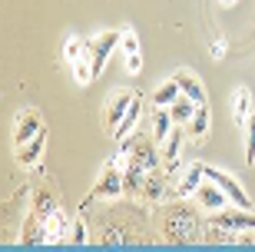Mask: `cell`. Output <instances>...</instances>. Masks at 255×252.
Returning <instances> with one entry per match:
<instances>
[{"label":"cell","instance_id":"obj_9","mask_svg":"<svg viewBox=\"0 0 255 252\" xmlns=\"http://www.w3.org/2000/svg\"><path fill=\"white\" fill-rule=\"evenodd\" d=\"M202 183H206V163H189V166H186V173H182V179L176 183V196H179V199L192 196Z\"/></svg>","mask_w":255,"mask_h":252},{"label":"cell","instance_id":"obj_3","mask_svg":"<svg viewBox=\"0 0 255 252\" xmlns=\"http://www.w3.org/2000/svg\"><path fill=\"white\" fill-rule=\"evenodd\" d=\"M116 196H126L123 169L116 166L113 159H106L103 173H100V179H96V186L90 189V199H116Z\"/></svg>","mask_w":255,"mask_h":252},{"label":"cell","instance_id":"obj_12","mask_svg":"<svg viewBox=\"0 0 255 252\" xmlns=\"http://www.w3.org/2000/svg\"><path fill=\"white\" fill-rule=\"evenodd\" d=\"M166 169H149L146 173V183H142V196L149 199V203H159V199H166Z\"/></svg>","mask_w":255,"mask_h":252},{"label":"cell","instance_id":"obj_8","mask_svg":"<svg viewBox=\"0 0 255 252\" xmlns=\"http://www.w3.org/2000/svg\"><path fill=\"white\" fill-rule=\"evenodd\" d=\"M196 206H199V209H206V213H219V209H226V206H229V196L212 183V179H206V183L196 189Z\"/></svg>","mask_w":255,"mask_h":252},{"label":"cell","instance_id":"obj_10","mask_svg":"<svg viewBox=\"0 0 255 252\" xmlns=\"http://www.w3.org/2000/svg\"><path fill=\"white\" fill-rule=\"evenodd\" d=\"M47 130H40L37 136H33V140L30 143H23V146H13V150H17V163L23 169H30V166H37L40 163V156H43V146H47Z\"/></svg>","mask_w":255,"mask_h":252},{"label":"cell","instance_id":"obj_19","mask_svg":"<svg viewBox=\"0 0 255 252\" xmlns=\"http://www.w3.org/2000/svg\"><path fill=\"white\" fill-rule=\"evenodd\" d=\"M196 106H199V103H192L189 96H179V100L172 103L169 113H172V120H176V126H186V123L196 116Z\"/></svg>","mask_w":255,"mask_h":252},{"label":"cell","instance_id":"obj_14","mask_svg":"<svg viewBox=\"0 0 255 252\" xmlns=\"http://www.w3.org/2000/svg\"><path fill=\"white\" fill-rule=\"evenodd\" d=\"M176 83H179V90H182V96H189L192 103H206V90H202V80H199L196 73H189V70H179L176 73Z\"/></svg>","mask_w":255,"mask_h":252},{"label":"cell","instance_id":"obj_2","mask_svg":"<svg viewBox=\"0 0 255 252\" xmlns=\"http://www.w3.org/2000/svg\"><path fill=\"white\" fill-rule=\"evenodd\" d=\"M123 40V33H116V30H106V33H96V37L83 40V56L90 60V66H93V73L100 76L103 73L106 60H110V53L116 50V43Z\"/></svg>","mask_w":255,"mask_h":252},{"label":"cell","instance_id":"obj_15","mask_svg":"<svg viewBox=\"0 0 255 252\" xmlns=\"http://www.w3.org/2000/svg\"><path fill=\"white\" fill-rule=\"evenodd\" d=\"M172 126H176V120H172L169 106H156V113H152V140L166 143V136L172 133Z\"/></svg>","mask_w":255,"mask_h":252},{"label":"cell","instance_id":"obj_6","mask_svg":"<svg viewBox=\"0 0 255 252\" xmlns=\"http://www.w3.org/2000/svg\"><path fill=\"white\" fill-rule=\"evenodd\" d=\"M206 179H212V183H216V186L229 196V203H232V206L252 209V199L246 196V189L239 186V179H236V176H229V173H222V169H216V166H206Z\"/></svg>","mask_w":255,"mask_h":252},{"label":"cell","instance_id":"obj_29","mask_svg":"<svg viewBox=\"0 0 255 252\" xmlns=\"http://www.w3.org/2000/svg\"><path fill=\"white\" fill-rule=\"evenodd\" d=\"M219 3H226V7H232V3H236V0H219Z\"/></svg>","mask_w":255,"mask_h":252},{"label":"cell","instance_id":"obj_24","mask_svg":"<svg viewBox=\"0 0 255 252\" xmlns=\"http://www.w3.org/2000/svg\"><path fill=\"white\" fill-rule=\"evenodd\" d=\"M33 209H37L40 216H50V213H53V209H57V199L50 196L47 189H40L37 196H33Z\"/></svg>","mask_w":255,"mask_h":252},{"label":"cell","instance_id":"obj_11","mask_svg":"<svg viewBox=\"0 0 255 252\" xmlns=\"http://www.w3.org/2000/svg\"><path fill=\"white\" fill-rule=\"evenodd\" d=\"M70 216L63 213V209H53V213L47 216V246H57V243H66V233H70Z\"/></svg>","mask_w":255,"mask_h":252},{"label":"cell","instance_id":"obj_26","mask_svg":"<svg viewBox=\"0 0 255 252\" xmlns=\"http://www.w3.org/2000/svg\"><path fill=\"white\" fill-rule=\"evenodd\" d=\"M120 47H123V53H139V37L126 27L123 30V40H120Z\"/></svg>","mask_w":255,"mask_h":252},{"label":"cell","instance_id":"obj_22","mask_svg":"<svg viewBox=\"0 0 255 252\" xmlns=\"http://www.w3.org/2000/svg\"><path fill=\"white\" fill-rule=\"evenodd\" d=\"M66 243H70V246H83V243H90V233H86V219H73V223H70Z\"/></svg>","mask_w":255,"mask_h":252},{"label":"cell","instance_id":"obj_1","mask_svg":"<svg viewBox=\"0 0 255 252\" xmlns=\"http://www.w3.org/2000/svg\"><path fill=\"white\" fill-rule=\"evenodd\" d=\"M162 239L166 243H176V246H189L199 243L202 233H199V219L189 206H172L166 219H162Z\"/></svg>","mask_w":255,"mask_h":252},{"label":"cell","instance_id":"obj_18","mask_svg":"<svg viewBox=\"0 0 255 252\" xmlns=\"http://www.w3.org/2000/svg\"><path fill=\"white\" fill-rule=\"evenodd\" d=\"M186 130H189V136H196V140H206L209 136V106L206 103L196 106V116L186 123Z\"/></svg>","mask_w":255,"mask_h":252},{"label":"cell","instance_id":"obj_25","mask_svg":"<svg viewBox=\"0 0 255 252\" xmlns=\"http://www.w3.org/2000/svg\"><path fill=\"white\" fill-rule=\"evenodd\" d=\"M63 53H66V63H76V60H83V40L66 37V43H63Z\"/></svg>","mask_w":255,"mask_h":252},{"label":"cell","instance_id":"obj_17","mask_svg":"<svg viewBox=\"0 0 255 252\" xmlns=\"http://www.w3.org/2000/svg\"><path fill=\"white\" fill-rule=\"evenodd\" d=\"M139 113H142V100H139V96H136V100H132V106H129V113H126V116H123V123L116 126L113 140H120V143H123L126 136H129V133H132V126L139 123Z\"/></svg>","mask_w":255,"mask_h":252},{"label":"cell","instance_id":"obj_5","mask_svg":"<svg viewBox=\"0 0 255 252\" xmlns=\"http://www.w3.org/2000/svg\"><path fill=\"white\" fill-rule=\"evenodd\" d=\"M132 100H136V93L132 90H116L113 96H110V103H106V110H103V130L113 136L116 133V126L123 123V116L129 113V106H132Z\"/></svg>","mask_w":255,"mask_h":252},{"label":"cell","instance_id":"obj_7","mask_svg":"<svg viewBox=\"0 0 255 252\" xmlns=\"http://www.w3.org/2000/svg\"><path fill=\"white\" fill-rule=\"evenodd\" d=\"M43 130V120H40V110H20L17 126H13V146H23L30 143L37 133Z\"/></svg>","mask_w":255,"mask_h":252},{"label":"cell","instance_id":"obj_23","mask_svg":"<svg viewBox=\"0 0 255 252\" xmlns=\"http://www.w3.org/2000/svg\"><path fill=\"white\" fill-rule=\"evenodd\" d=\"M246 159H249V166L255 163V113H249V120H246Z\"/></svg>","mask_w":255,"mask_h":252},{"label":"cell","instance_id":"obj_16","mask_svg":"<svg viewBox=\"0 0 255 252\" xmlns=\"http://www.w3.org/2000/svg\"><path fill=\"white\" fill-rule=\"evenodd\" d=\"M182 96L179 83H176V76H169V80H162L159 86H156V93H152V103L156 106H172V103Z\"/></svg>","mask_w":255,"mask_h":252},{"label":"cell","instance_id":"obj_20","mask_svg":"<svg viewBox=\"0 0 255 252\" xmlns=\"http://www.w3.org/2000/svg\"><path fill=\"white\" fill-rule=\"evenodd\" d=\"M249 113H252V96H249V90H236V100H232V116H236L239 126H246Z\"/></svg>","mask_w":255,"mask_h":252},{"label":"cell","instance_id":"obj_4","mask_svg":"<svg viewBox=\"0 0 255 252\" xmlns=\"http://www.w3.org/2000/svg\"><path fill=\"white\" fill-rule=\"evenodd\" d=\"M209 226H222V229H232V233H255V213L252 209H242V206H232V209H219L212 213Z\"/></svg>","mask_w":255,"mask_h":252},{"label":"cell","instance_id":"obj_21","mask_svg":"<svg viewBox=\"0 0 255 252\" xmlns=\"http://www.w3.org/2000/svg\"><path fill=\"white\" fill-rule=\"evenodd\" d=\"M70 70H73V80L80 86H86L90 80H96V73H93V66H90V60H86V56H83V60H76V63H70Z\"/></svg>","mask_w":255,"mask_h":252},{"label":"cell","instance_id":"obj_28","mask_svg":"<svg viewBox=\"0 0 255 252\" xmlns=\"http://www.w3.org/2000/svg\"><path fill=\"white\" fill-rule=\"evenodd\" d=\"M209 53L216 56V60H222V56H226V40H216V43L209 47Z\"/></svg>","mask_w":255,"mask_h":252},{"label":"cell","instance_id":"obj_27","mask_svg":"<svg viewBox=\"0 0 255 252\" xmlns=\"http://www.w3.org/2000/svg\"><path fill=\"white\" fill-rule=\"evenodd\" d=\"M126 70H129V73H139L142 70V56L139 53H126Z\"/></svg>","mask_w":255,"mask_h":252},{"label":"cell","instance_id":"obj_13","mask_svg":"<svg viewBox=\"0 0 255 252\" xmlns=\"http://www.w3.org/2000/svg\"><path fill=\"white\" fill-rule=\"evenodd\" d=\"M179 153H182V133H179V126H172V133L166 136V146H162V166H166L169 176L179 166Z\"/></svg>","mask_w":255,"mask_h":252}]
</instances>
